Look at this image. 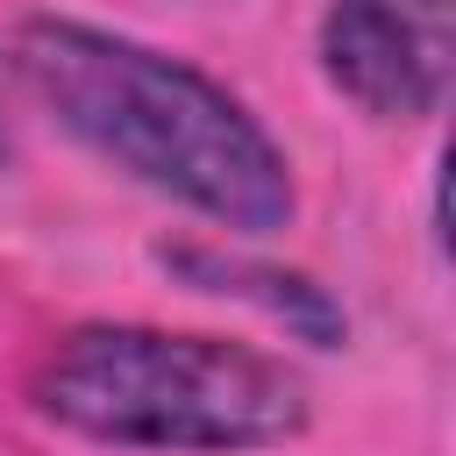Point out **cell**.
I'll return each instance as SVG.
<instances>
[{"instance_id": "3957f363", "label": "cell", "mask_w": 456, "mask_h": 456, "mask_svg": "<svg viewBox=\"0 0 456 456\" xmlns=\"http://www.w3.org/2000/svg\"><path fill=\"white\" fill-rule=\"evenodd\" d=\"M321 78L370 121H435L456 86V0H328Z\"/></svg>"}, {"instance_id": "5b68a950", "label": "cell", "mask_w": 456, "mask_h": 456, "mask_svg": "<svg viewBox=\"0 0 456 456\" xmlns=\"http://www.w3.org/2000/svg\"><path fill=\"white\" fill-rule=\"evenodd\" d=\"M0 150H7V121H0Z\"/></svg>"}, {"instance_id": "6da1fadb", "label": "cell", "mask_w": 456, "mask_h": 456, "mask_svg": "<svg viewBox=\"0 0 456 456\" xmlns=\"http://www.w3.org/2000/svg\"><path fill=\"white\" fill-rule=\"evenodd\" d=\"M7 64L21 93L121 178L249 242L292 228L299 178L285 142L192 57L100 21L28 14L7 36Z\"/></svg>"}, {"instance_id": "277c9868", "label": "cell", "mask_w": 456, "mask_h": 456, "mask_svg": "<svg viewBox=\"0 0 456 456\" xmlns=\"http://www.w3.org/2000/svg\"><path fill=\"white\" fill-rule=\"evenodd\" d=\"M157 264L171 278H185L192 292H221V299L264 306L292 342H314V349H342L349 342V314L314 271H292V264H271V256H242L228 242H157Z\"/></svg>"}, {"instance_id": "7a4b0ae2", "label": "cell", "mask_w": 456, "mask_h": 456, "mask_svg": "<svg viewBox=\"0 0 456 456\" xmlns=\"http://www.w3.org/2000/svg\"><path fill=\"white\" fill-rule=\"evenodd\" d=\"M21 392L64 435L157 456H256L314 428V385L299 363L157 321H78L50 335Z\"/></svg>"}]
</instances>
